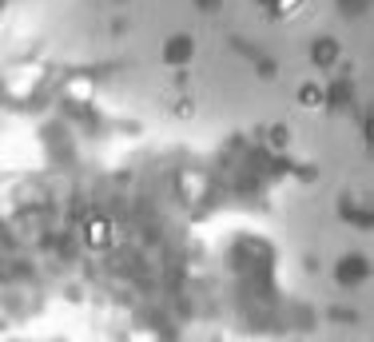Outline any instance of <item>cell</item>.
Returning a JSON list of instances; mask_svg holds the SVG:
<instances>
[{
	"label": "cell",
	"mask_w": 374,
	"mask_h": 342,
	"mask_svg": "<svg viewBox=\"0 0 374 342\" xmlns=\"http://www.w3.org/2000/svg\"><path fill=\"white\" fill-rule=\"evenodd\" d=\"M314 60L331 64V60H335V44H331V40H323V44H319V52H314Z\"/></svg>",
	"instance_id": "1"
},
{
	"label": "cell",
	"mask_w": 374,
	"mask_h": 342,
	"mask_svg": "<svg viewBox=\"0 0 374 342\" xmlns=\"http://www.w3.org/2000/svg\"><path fill=\"white\" fill-rule=\"evenodd\" d=\"M303 104H323V92H319V88H307V92H303Z\"/></svg>",
	"instance_id": "2"
},
{
	"label": "cell",
	"mask_w": 374,
	"mask_h": 342,
	"mask_svg": "<svg viewBox=\"0 0 374 342\" xmlns=\"http://www.w3.org/2000/svg\"><path fill=\"white\" fill-rule=\"evenodd\" d=\"M299 4H303V0H279V13H295Z\"/></svg>",
	"instance_id": "3"
}]
</instances>
